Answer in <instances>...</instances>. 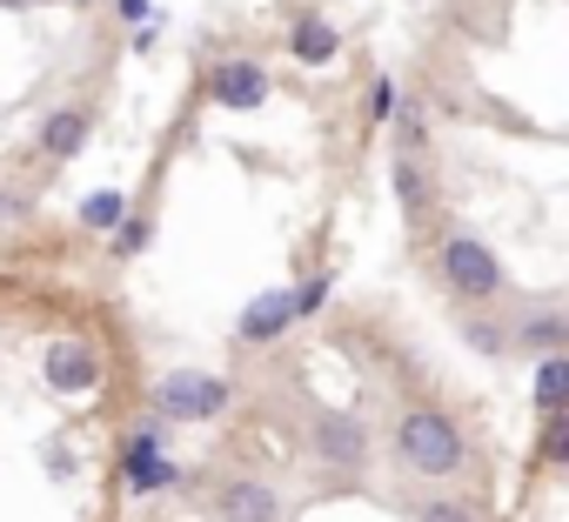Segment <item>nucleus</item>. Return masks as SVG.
Segmentation results:
<instances>
[{
    "label": "nucleus",
    "instance_id": "f257e3e1",
    "mask_svg": "<svg viewBox=\"0 0 569 522\" xmlns=\"http://www.w3.org/2000/svg\"><path fill=\"white\" fill-rule=\"evenodd\" d=\"M396 462H402L409 475L449 482V475H462V462H469V435H462V422H456L449 409L416 402V409L396 415Z\"/></svg>",
    "mask_w": 569,
    "mask_h": 522
},
{
    "label": "nucleus",
    "instance_id": "f03ea898",
    "mask_svg": "<svg viewBox=\"0 0 569 522\" xmlns=\"http://www.w3.org/2000/svg\"><path fill=\"white\" fill-rule=\"evenodd\" d=\"M436 275H442V289H449L462 309H489V302L509 295L502 254H496L482 234H469V228H449V234L436 241Z\"/></svg>",
    "mask_w": 569,
    "mask_h": 522
},
{
    "label": "nucleus",
    "instance_id": "7ed1b4c3",
    "mask_svg": "<svg viewBox=\"0 0 569 522\" xmlns=\"http://www.w3.org/2000/svg\"><path fill=\"white\" fill-rule=\"evenodd\" d=\"M228 402H234V389L214 369H168L154 382V422H214Z\"/></svg>",
    "mask_w": 569,
    "mask_h": 522
},
{
    "label": "nucleus",
    "instance_id": "20e7f679",
    "mask_svg": "<svg viewBox=\"0 0 569 522\" xmlns=\"http://www.w3.org/2000/svg\"><path fill=\"white\" fill-rule=\"evenodd\" d=\"M309 449H316V462L349 469V475H362V469H369V455H376V442H369L362 415H349V409H322V415L309 422Z\"/></svg>",
    "mask_w": 569,
    "mask_h": 522
},
{
    "label": "nucleus",
    "instance_id": "39448f33",
    "mask_svg": "<svg viewBox=\"0 0 569 522\" xmlns=\"http://www.w3.org/2000/svg\"><path fill=\"white\" fill-rule=\"evenodd\" d=\"M268 94H274V81L254 54H228L208 68V101L221 114H254V108H268Z\"/></svg>",
    "mask_w": 569,
    "mask_h": 522
},
{
    "label": "nucleus",
    "instance_id": "423d86ee",
    "mask_svg": "<svg viewBox=\"0 0 569 522\" xmlns=\"http://www.w3.org/2000/svg\"><path fill=\"white\" fill-rule=\"evenodd\" d=\"M41 369H48V389L68 395V402H81V395L101 389V349H94V335H54Z\"/></svg>",
    "mask_w": 569,
    "mask_h": 522
},
{
    "label": "nucleus",
    "instance_id": "0eeeda50",
    "mask_svg": "<svg viewBox=\"0 0 569 522\" xmlns=\"http://www.w3.org/2000/svg\"><path fill=\"white\" fill-rule=\"evenodd\" d=\"M289 329H296L289 289H261V295H248V309L234 315V342H241V349H274Z\"/></svg>",
    "mask_w": 569,
    "mask_h": 522
},
{
    "label": "nucleus",
    "instance_id": "6e6552de",
    "mask_svg": "<svg viewBox=\"0 0 569 522\" xmlns=\"http://www.w3.org/2000/svg\"><path fill=\"white\" fill-rule=\"evenodd\" d=\"M509 349L516 355H569V315L562 302H536L509 322Z\"/></svg>",
    "mask_w": 569,
    "mask_h": 522
},
{
    "label": "nucleus",
    "instance_id": "1a4fd4ad",
    "mask_svg": "<svg viewBox=\"0 0 569 522\" xmlns=\"http://www.w3.org/2000/svg\"><path fill=\"white\" fill-rule=\"evenodd\" d=\"M214 515L221 522H281V495L261 475H228L221 495H214Z\"/></svg>",
    "mask_w": 569,
    "mask_h": 522
},
{
    "label": "nucleus",
    "instance_id": "9d476101",
    "mask_svg": "<svg viewBox=\"0 0 569 522\" xmlns=\"http://www.w3.org/2000/svg\"><path fill=\"white\" fill-rule=\"evenodd\" d=\"M88 134H94V114L68 101V108H54V114L41 121V154H48V161H74V154L88 148Z\"/></svg>",
    "mask_w": 569,
    "mask_h": 522
},
{
    "label": "nucleus",
    "instance_id": "9b49d317",
    "mask_svg": "<svg viewBox=\"0 0 569 522\" xmlns=\"http://www.w3.org/2000/svg\"><path fill=\"white\" fill-rule=\"evenodd\" d=\"M396 201H402L409 221L436 214V168H429V154H396Z\"/></svg>",
    "mask_w": 569,
    "mask_h": 522
},
{
    "label": "nucleus",
    "instance_id": "f8f14e48",
    "mask_svg": "<svg viewBox=\"0 0 569 522\" xmlns=\"http://www.w3.org/2000/svg\"><path fill=\"white\" fill-rule=\"evenodd\" d=\"M289 54H296L302 68H329V61L342 54L336 21H329V14H296V28H289Z\"/></svg>",
    "mask_w": 569,
    "mask_h": 522
},
{
    "label": "nucleus",
    "instance_id": "ddd939ff",
    "mask_svg": "<svg viewBox=\"0 0 569 522\" xmlns=\"http://www.w3.org/2000/svg\"><path fill=\"white\" fill-rule=\"evenodd\" d=\"M121 482H128V495H154V489H174L181 469L168 455H134V462H121Z\"/></svg>",
    "mask_w": 569,
    "mask_h": 522
},
{
    "label": "nucleus",
    "instance_id": "4468645a",
    "mask_svg": "<svg viewBox=\"0 0 569 522\" xmlns=\"http://www.w3.org/2000/svg\"><path fill=\"white\" fill-rule=\"evenodd\" d=\"M562 402H569V355H542V369H536V409L562 415Z\"/></svg>",
    "mask_w": 569,
    "mask_h": 522
},
{
    "label": "nucleus",
    "instance_id": "2eb2a0df",
    "mask_svg": "<svg viewBox=\"0 0 569 522\" xmlns=\"http://www.w3.org/2000/svg\"><path fill=\"white\" fill-rule=\"evenodd\" d=\"M329 295H336V275H329V269H316V275H302V282L289 289V309H296V322H309V315H322V309H329Z\"/></svg>",
    "mask_w": 569,
    "mask_h": 522
},
{
    "label": "nucleus",
    "instance_id": "dca6fc26",
    "mask_svg": "<svg viewBox=\"0 0 569 522\" xmlns=\"http://www.w3.org/2000/svg\"><path fill=\"white\" fill-rule=\"evenodd\" d=\"M121 214H128V194H114V188H101V194L81 201V228H94V234L121 228Z\"/></svg>",
    "mask_w": 569,
    "mask_h": 522
},
{
    "label": "nucleus",
    "instance_id": "f3484780",
    "mask_svg": "<svg viewBox=\"0 0 569 522\" xmlns=\"http://www.w3.org/2000/svg\"><path fill=\"white\" fill-rule=\"evenodd\" d=\"M462 342L476 355H509V322H489V315H462Z\"/></svg>",
    "mask_w": 569,
    "mask_h": 522
},
{
    "label": "nucleus",
    "instance_id": "a211bd4d",
    "mask_svg": "<svg viewBox=\"0 0 569 522\" xmlns=\"http://www.w3.org/2000/svg\"><path fill=\"white\" fill-rule=\"evenodd\" d=\"M536 455H542L549 469H562V462H569V415H542V435H536Z\"/></svg>",
    "mask_w": 569,
    "mask_h": 522
},
{
    "label": "nucleus",
    "instance_id": "6ab92c4d",
    "mask_svg": "<svg viewBox=\"0 0 569 522\" xmlns=\"http://www.w3.org/2000/svg\"><path fill=\"white\" fill-rule=\"evenodd\" d=\"M422 522H482V509L469 495H429L422 502Z\"/></svg>",
    "mask_w": 569,
    "mask_h": 522
},
{
    "label": "nucleus",
    "instance_id": "aec40b11",
    "mask_svg": "<svg viewBox=\"0 0 569 522\" xmlns=\"http://www.w3.org/2000/svg\"><path fill=\"white\" fill-rule=\"evenodd\" d=\"M148 241H154V221H148V214H121V228H114V254L128 261V254H141Z\"/></svg>",
    "mask_w": 569,
    "mask_h": 522
},
{
    "label": "nucleus",
    "instance_id": "412c9836",
    "mask_svg": "<svg viewBox=\"0 0 569 522\" xmlns=\"http://www.w3.org/2000/svg\"><path fill=\"white\" fill-rule=\"evenodd\" d=\"M134 455H161V422H134V429H128L121 462H134Z\"/></svg>",
    "mask_w": 569,
    "mask_h": 522
},
{
    "label": "nucleus",
    "instance_id": "4be33fe9",
    "mask_svg": "<svg viewBox=\"0 0 569 522\" xmlns=\"http://www.w3.org/2000/svg\"><path fill=\"white\" fill-rule=\"evenodd\" d=\"M369 114H376V121H389V114H396V81H389V74L376 81V94H369Z\"/></svg>",
    "mask_w": 569,
    "mask_h": 522
},
{
    "label": "nucleus",
    "instance_id": "5701e85b",
    "mask_svg": "<svg viewBox=\"0 0 569 522\" xmlns=\"http://www.w3.org/2000/svg\"><path fill=\"white\" fill-rule=\"evenodd\" d=\"M114 8H121V21H128V28H141V21H148V8H154V0H114Z\"/></svg>",
    "mask_w": 569,
    "mask_h": 522
},
{
    "label": "nucleus",
    "instance_id": "b1692460",
    "mask_svg": "<svg viewBox=\"0 0 569 522\" xmlns=\"http://www.w3.org/2000/svg\"><path fill=\"white\" fill-rule=\"evenodd\" d=\"M0 8H8V14H14V8H34V0H0Z\"/></svg>",
    "mask_w": 569,
    "mask_h": 522
},
{
    "label": "nucleus",
    "instance_id": "393cba45",
    "mask_svg": "<svg viewBox=\"0 0 569 522\" xmlns=\"http://www.w3.org/2000/svg\"><path fill=\"white\" fill-rule=\"evenodd\" d=\"M61 8H94V0H61Z\"/></svg>",
    "mask_w": 569,
    "mask_h": 522
}]
</instances>
